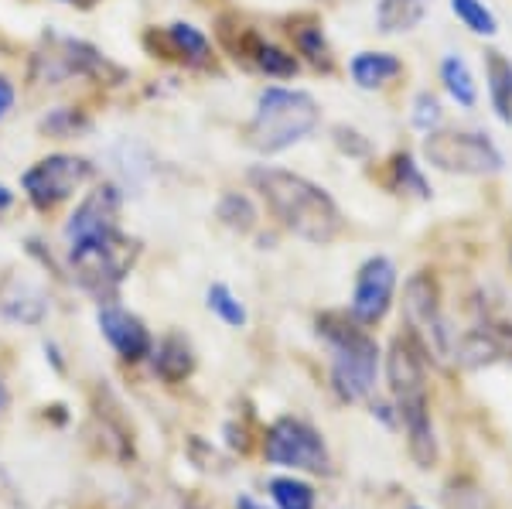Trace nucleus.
Listing matches in <instances>:
<instances>
[{
    "instance_id": "nucleus-1",
    "label": "nucleus",
    "mask_w": 512,
    "mask_h": 509,
    "mask_svg": "<svg viewBox=\"0 0 512 509\" xmlns=\"http://www.w3.org/2000/svg\"><path fill=\"white\" fill-rule=\"evenodd\" d=\"M250 185L267 202L270 216L277 219L287 233L301 236V240L325 246L342 233V212L332 195L311 178L294 175L287 168H274V164H260L250 171Z\"/></svg>"
},
{
    "instance_id": "nucleus-2",
    "label": "nucleus",
    "mask_w": 512,
    "mask_h": 509,
    "mask_svg": "<svg viewBox=\"0 0 512 509\" xmlns=\"http://www.w3.org/2000/svg\"><path fill=\"white\" fill-rule=\"evenodd\" d=\"M386 380H390V393L396 404V421L407 431L410 455L420 469H431L437 462V441L431 410H427V383H424V359H420L417 342L396 335L390 356H386Z\"/></svg>"
},
{
    "instance_id": "nucleus-3",
    "label": "nucleus",
    "mask_w": 512,
    "mask_h": 509,
    "mask_svg": "<svg viewBox=\"0 0 512 509\" xmlns=\"http://www.w3.org/2000/svg\"><path fill=\"white\" fill-rule=\"evenodd\" d=\"M321 123V106L308 89L267 86L260 89L253 117L246 123L243 137L256 154H280L287 147L308 141Z\"/></svg>"
},
{
    "instance_id": "nucleus-4",
    "label": "nucleus",
    "mask_w": 512,
    "mask_h": 509,
    "mask_svg": "<svg viewBox=\"0 0 512 509\" xmlns=\"http://www.w3.org/2000/svg\"><path fill=\"white\" fill-rule=\"evenodd\" d=\"M318 335L332 349V390L342 404H359L376 387L379 373V342L366 325L345 322L342 315H321Z\"/></svg>"
},
{
    "instance_id": "nucleus-5",
    "label": "nucleus",
    "mask_w": 512,
    "mask_h": 509,
    "mask_svg": "<svg viewBox=\"0 0 512 509\" xmlns=\"http://www.w3.org/2000/svg\"><path fill=\"white\" fill-rule=\"evenodd\" d=\"M65 253H69L72 277L82 291H89L99 305H106V301H117L120 284L134 270L137 240H130L123 229H110V233L65 243Z\"/></svg>"
},
{
    "instance_id": "nucleus-6",
    "label": "nucleus",
    "mask_w": 512,
    "mask_h": 509,
    "mask_svg": "<svg viewBox=\"0 0 512 509\" xmlns=\"http://www.w3.org/2000/svg\"><path fill=\"white\" fill-rule=\"evenodd\" d=\"M28 76L31 82H41V86H62V82H69V79L117 82L127 76V72H123L120 65H113L96 45H89V41L48 31L45 48L35 52Z\"/></svg>"
},
{
    "instance_id": "nucleus-7",
    "label": "nucleus",
    "mask_w": 512,
    "mask_h": 509,
    "mask_svg": "<svg viewBox=\"0 0 512 509\" xmlns=\"http://www.w3.org/2000/svg\"><path fill=\"white\" fill-rule=\"evenodd\" d=\"M420 154L444 175L489 178L506 168V158L492 144V137L478 130H431L420 144Z\"/></svg>"
},
{
    "instance_id": "nucleus-8",
    "label": "nucleus",
    "mask_w": 512,
    "mask_h": 509,
    "mask_svg": "<svg viewBox=\"0 0 512 509\" xmlns=\"http://www.w3.org/2000/svg\"><path fill=\"white\" fill-rule=\"evenodd\" d=\"M93 175V161L82 158V154H48L21 175V192L31 202V209L52 212L76 192H82L93 182Z\"/></svg>"
},
{
    "instance_id": "nucleus-9",
    "label": "nucleus",
    "mask_w": 512,
    "mask_h": 509,
    "mask_svg": "<svg viewBox=\"0 0 512 509\" xmlns=\"http://www.w3.org/2000/svg\"><path fill=\"white\" fill-rule=\"evenodd\" d=\"M403 315L410 325V339L420 342L434 359L451 356V332L441 315V294L431 274H414L403 287Z\"/></svg>"
},
{
    "instance_id": "nucleus-10",
    "label": "nucleus",
    "mask_w": 512,
    "mask_h": 509,
    "mask_svg": "<svg viewBox=\"0 0 512 509\" xmlns=\"http://www.w3.org/2000/svg\"><path fill=\"white\" fill-rule=\"evenodd\" d=\"M263 455L270 465L294 472H328V448L321 434L311 424L297 421V417H280L267 428L263 438Z\"/></svg>"
},
{
    "instance_id": "nucleus-11",
    "label": "nucleus",
    "mask_w": 512,
    "mask_h": 509,
    "mask_svg": "<svg viewBox=\"0 0 512 509\" xmlns=\"http://www.w3.org/2000/svg\"><path fill=\"white\" fill-rule=\"evenodd\" d=\"M396 298V264L383 253L369 257L366 264L355 274V287H352V318L359 325H379L393 308Z\"/></svg>"
},
{
    "instance_id": "nucleus-12",
    "label": "nucleus",
    "mask_w": 512,
    "mask_h": 509,
    "mask_svg": "<svg viewBox=\"0 0 512 509\" xmlns=\"http://www.w3.org/2000/svg\"><path fill=\"white\" fill-rule=\"evenodd\" d=\"M96 325L123 363H140V359H147L154 352V339H151V332H147V325L140 322L134 311L120 308L117 301L99 305Z\"/></svg>"
},
{
    "instance_id": "nucleus-13",
    "label": "nucleus",
    "mask_w": 512,
    "mask_h": 509,
    "mask_svg": "<svg viewBox=\"0 0 512 509\" xmlns=\"http://www.w3.org/2000/svg\"><path fill=\"white\" fill-rule=\"evenodd\" d=\"M239 59H246L250 69H256L267 79H294L301 72V59H297L291 48L256 35V31H246L243 41H239Z\"/></svg>"
},
{
    "instance_id": "nucleus-14",
    "label": "nucleus",
    "mask_w": 512,
    "mask_h": 509,
    "mask_svg": "<svg viewBox=\"0 0 512 509\" xmlns=\"http://www.w3.org/2000/svg\"><path fill=\"white\" fill-rule=\"evenodd\" d=\"M161 45L168 48L185 69H212L216 62V48H212L209 35L192 21H175L161 31Z\"/></svg>"
},
{
    "instance_id": "nucleus-15",
    "label": "nucleus",
    "mask_w": 512,
    "mask_h": 509,
    "mask_svg": "<svg viewBox=\"0 0 512 509\" xmlns=\"http://www.w3.org/2000/svg\"><path fill=\"white\" fill-rule=\"evenodd\" d=\"M400 76H403V62L393 52H373V48H366V52H355L349 59V79L362 93H376V89L390 86Z\"/></svg>"
},
{
    "instance_id": "nucleus-16",
    "label": "nucleus",
    "mask_w": 512,
    "mask_h": 509,
    "mask_svg": "<svg viewBox=\"0 0 512 509\" xmlns=\"http://www.w3.org/2000/svg\"><path fill=\"white\" fill-rule=\"evenodd\" d=\"M287 35H291L297 55H301L304 62L311 65V69L318 72H335V55H332V45H328V35L325 28L315 21V18H294L291 28H287Z\"/></svg>"
},
{
    "instance_id": "nucleus-17",
    "label": "nucleus",
    "mask_w": 512,
    "mask_h": 509,
    "mask_svg": "<svg viewBox=\"0 0 512 509\" xmlns=\"http://www.w3.org/2000/svg\"><path fill=\"white\" fill-rule=\"evenodd\" d=\"M431 11V0H379L376 4V28L383 35H407Z\"/></svg>"
},
{
    "instance_id": "nucleus-18",
    "label": "nucleus",
    "mask_w": 512,
    "mask_h": 509,
    "mask_svg": "<svg viewBox=\"0 0 512 509\" xmlns=\"http://www.w3.org/2000/svg\"><path fill=\"white\" fill-rule=\"evenodd\" d=\"M151 356H154V373H158L164 383L188 380L195 369V352L188 346V339H181V335H168L164 342H158V349H154Z\"/></svg>"
},
{
    "instance_id": "nucleus-19",
    "label": "nucleus",
    "mask_w": 512,
    "mask_h": 509,
    "mask_svg": "<svg viewBox=\"0 0 512 509\" xmlns=\"http://www.w3.org/2000/svg\"><path fill=\"white\" fill-rule=\"evenodd\" d=\"M485 79H489V103L506 127H512V62L502 52L485 55Z\"/></svg>"
},
{
    "instance_id": "nucleus-20",
    "label": "nucleus",
    "mask_w": 512,
    "mask_h": 509,
    "mask_svg": "<svg viewBox=\"0 0 512 509\" xmlns=\"http://www.w3.org/2000/svg\"><path fill=\"white\" fill-rule=\"evenodd\" d=\"M441 82H444V93H448L461 110H475L478 86H475V76H472V69H468V62L461 59L458 52L441 59Z\"/></svg>"
},
{
    "instance_id": "nucleus-21",
    "label": "nucleus",
    "mask_w": 512,
    "mask_h": 509,
    "mask_svg": "<svg viewBox=\"0 0 512 509\" xmlns=\"http://www.w3.org/2000/svg\"><path fill=\"white\" fill-rule=\"evenodd\" d=\"M390 188H393V192H400V195H414V199H420V202H427L434 195V188H431V182H427L424 168H420V161L410 151L393 154Z\"/></svg>"
},
{
    "instance_id": "nucleus-22",
    "label": "nucleus",
    "mask_w": 512,
    "mask_h": 509,
    "mask_svg": "<svg viewBox=\"0 0 512 509\" xmlns=\"http://www.w3.org/2000/svg\"><path fill=\"white\" fill-rule=\"evenodd\" d=\"M45 308H48L45 294L28 284L14 287V291L4 294V301H0V315H4L7 322H21V325H38L41 318H45Z\"/></svg>"
},
{
    "instance_id": "nucleus-23",
    "label": "nucleus",
    "mask_w": 512,
    "mask_h": 509,
    "mask_svg": "<svg viewBox=\"0 0 512 509\" xmlns=\"http://www.w3.org/2000/svg\"><path fill=\"white\" fill-rule=\"evenodd\" d=\"M89 127H93L89 113L76 110V106H55V110H48L45 117L38 120V130L45 137H52V141H69V137L86 134Z\"/></svg>"
},
{
    "instance_id": "nucleus-24",
    "label": "nucleus",
    "mask_w": 512,
    "mask_h": 509,
    "mask_svg": "<svg viewBox=\"0 0 512 509\" xmlns=\"http://www.w3.org/2000/svg\"><path fill=\"white\" fill-rule=\"evenodd\" d=\"M451 14L461 21V28H468L478 38H495L499 35V18L492 14V7L485 0H448Z\"/></svg>"
},
{
    "instance_id": "nucleus-25",
    "label": "nucleus",
    "mask_w": 512,
    "mask_h": 509,
    "mask_svg": "<svg viewBox=\"0 0 512 509\" xmlns=\"http://www.w3.org/2000/svg\"><path fill=\"white\" fill-rule=\"evenodd\" d=\"M205 305H209L212 315H219L229 328L246 325V308H243V301L233 294V287L229 284H209V291H205Z\"/></svg>"
},
{
    "instance_id": "nucleus-26",
    "label": "nucleus",
    "mask_w": 512,
    "mask_h": 509,
    "mask_svg": "<svg viewBox=\"0 0 512 509\" xmlns=\"http://www.w3.org/2000/svg\"><path fill=\"white\" fill-rule=\"evenodd\" d=\"M219 219L236 233H253L256 229V209L243 192H226L219 199Z\"/></svg>"
},
{
    "instance_id": "nucleus-27",
    "label": "nucleus",
    "mask_w": 512,
    "mask_h": 509,
    "mask_svg": "<svg viewBox=\"0 0 512 509\" xmlns=\"http://www.w3.org/2000/svg\"><path fill=\"white\" fill-rule=\"evenodd\" d=\"M270 496H274L277 509H315V489L301 479H274Z\"/></svg>"
},
{
    "instance_id": "nucleus-28",
    "label": "nucleus",
    "mask_w": 512,
    "mask_h": 509,
    "mask_svg": "<svg viewBox=\"0 0 512 509\" xmlns=\"http://www.w3.org/2000/svg\"><path fill=\"white\" fill-rule=\"evenodd\" d=\"M410 123L420 130V134H431V130H441L444 123V110H441V100L434 93H417L414 96V110H410Z\"/></svg>"
},
{
    "instance_id": "nucleus-29",
    "label": "nucleus",
    "mask_w": 512,
    "mask_h": 509,
    "mask_svg": "<svg viewBox=\"0 0 512 509\" xmlns=\"http://www.w3.org/2000/svg\"><path fill=\"white\" fill-rule=\"evenodd\" d=\"M332 141H335L338 151L349 154V158H369V151H373L366 137H362L355 127H345V123H338V127H332Z\"/></svg>"
},
{
    "instance_id": "nucleus-30",
    "label": "nucleus",
    "mask_w": 512,
    "mask_h": 509,
    "mask_svg": "<svg viewBox=\"0 0 512 509\" xmlns=\"http://www.w3.org/2000/svg\"><path fill=\"white\" fill-rule=\"evenodd\" d=\"M14 103H18V89H14V82L0 72V123H4L7 117H11Z\"/></svg>"
},
{
    "instance_id": "nucleus-31",
    "label": "nucleus",
    "mask_w": 512,
    "mask_h": 509,
    "mask_svg": "<svg viewBox=\"0 0 512 509\" xmlns=\"http://www.w3.org/2000/svg\"><path fill=\"white\" fill-rule=\"evenodd\" d=\"M11 205H14V188L0 182V216H4V212L11 209Z\"/></svg>"
},
{
    "instance_id": "nucleus-32",
    "label": "nucleus",
    "mask_w": 512,
    "mask_h": 509,
    "mask_svg": "<svg viewBox=\"0 0 512 509\" xmlns=\"http://www.w3.org/2000/svg\"><path fill=\"white\" fill-rule=\"evenodd\" d=\"M236 509H263V506H256L250 496H239V499H236Z\"/></svg>"
},
{
    "instance_id": "nucleus-33",
    "label": "nucleus",
    "mask_w": 512,
    "mask_h": 509,
    "mask_svg": "<svg viewBox=\"0 0 512 509\" xmlns=\"http://www.w3.org/2000/svg\"><path fill=\"white\" fill-rule=\"evenodd\" d=\"M4 407H7V387H4V380H0V414H4Z\"/></svg>"
},
{
    "instance_id": "nucleus-34",
    "label": "nucleus",
    "mask_w": 512,
    "mask_h": 509,
    "mask_svg": "<svg viewBox=\"0 0 512 509\" xmlns=\"http://www.w3.org/2000/svg\"><path fill=\"white\" fill-rule=\"evenodd\" d=\"M62 4H76V0H62Z\"/></svg>"
},
{
    "instance_id": "nucleus-35",
    "label": "nucleus",
    "mask_w": 512,
    "mask_h": 509,
    "mask_svg": "<svg viewBox=\"0 0 512 509\" xmlns=\"http://www.w3.org/2000/svg\"><path fill=\"white\" fill-rule=\"evenodd\" d=\"M410 509H424V506H410Z\"/></svg>"
}]
</instances>
